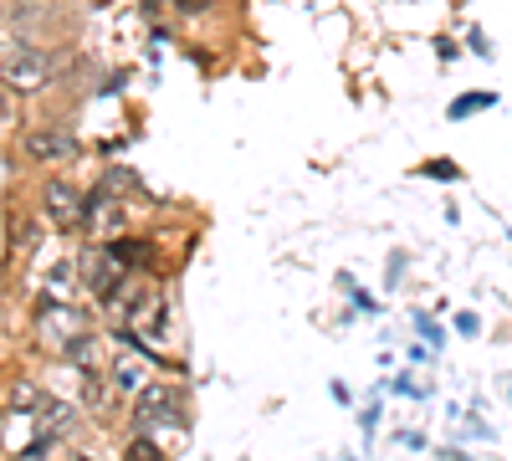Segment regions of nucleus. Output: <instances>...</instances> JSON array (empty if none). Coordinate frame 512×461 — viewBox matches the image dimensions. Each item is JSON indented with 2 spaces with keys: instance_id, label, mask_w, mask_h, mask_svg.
Segmentation results:
<instances>
[{
  "instance_id": "obj_1",
  "label": "nucleus",
  "mask_w": 512,
  "mask_h": 461,
  "mask_svg": "<svg viewBox=\"0 0 512 461\" xmlns=\"http://www.w3.org/2000/svg\"><path fill=\"white\" fill-rule=\"evenodd\" d=\"M164 426L169 431H185V395L175 385H144L134 395V431L164 441Z\"/></svg>"
},
{
  "instance_id": "obj_2",
  "label": "nucleus",
  "mask_w": 512,
  "mask_h": 461,
  "mask_svg": "<svg viewBox=\"0 0 512 461\" xmlns=\"http://www.w3.org/2000/svg\"><path fill=\"white\" fill-rule=\"evenodd\" d=\"M36 339L57 354H67L77 339H88V313H77L72 303H41L36 308Z\"/></svg>"
},
{
  "instance_id": "obj_3",
  "label": "nucleus",
  "mask_w": 512,
  "mask_h": 461,
  "mask_svg": "<svg viewBox=\"0 0 512 461\" xmlns=\"http://www.w3.org/2000/svg\"><path fill=\"white\" fill-rule=\"evenodd\" d=\"M52 77H57V67H52V57H47V52L11 47L6 57H0V82H6L11 93H36V88H47Z\"/></svg>"
},
{
  "instance_id": "obj_4",
  "label": "nucleus",
  "mask_w": 512,
  "mask_h": 461,
  "mask_svg": "<svg viewBox=\"0 0 512 461\" xmlns=\"http://www.w3.org/2000/svg\"><path fill=\"white\" fill-rule=\"evenodd\" d=\"M77 277H82V287L93 292V298H113V292L128 282V267L118 262V251L113 246H88L82 251V262H77Z\"/></svg>"
},
{
  "instance_id": "obj_5",
  "label": "nucleus",
  "mask_w": 512,
  "mask_h": 461,
  "mask_svg": "<svg viewBox=\"0 0 512 461\" xmlns=\"http://www.w3.org/2000/svg\"><path fill=\"white\" fill-rule=\"evenodd\" d=\"M41 211H47V221L57 231H77L82 221H88V195H82L77 185H67V180H52L47 190H41Z\"/></svg>"
},
{
  "instance_id": "obj_6",
  "label": "nucleus",
  "mask_w": 512,
  "mask_h": 461,
  "mask_svg": "<svg viewBox=\"0 0 512 461\" xmlns=\"http://www.w3.org/2000/svg\"><path fill=\"white\" fill-rule=\"evenodd\" d=\"M128 226V211H123V200L113 190H93L88 195V221H82V231H93V236H118Z\"/></svg>"
},
{
  "instance_id": "obj_7",
  "label": "nucleus",
  "mask_w": 512,
  "mask_h": 461,
  "mask_svg": "<svg viewBox=\"0 0 512 461\" xmlns=\"http://www.w3.org/2000/svg\"><path fill=\"white\" fill-rule=\"evenodd\" d=\"M26 154L41 159V164H57V159H72L77 154V139L62 134V129H41V134H26Z\"/></svg>"
},
{
  "instance_id": "obj_8",
  "label": "nucleus",
  "mask_w": 512,
  "mask_h": 461,
  "mask_svg": "<svg viewBox=\"0 0 512 461\" xmlns=\"http://www.w3.org/2000/svg\"><path fill=\"white\" fill-rule=\"evenodd\" d=\"M77 287H82L77 267H52L47 282H41V298H47V303H72V292H77Z\"/></svg>"
},
{
  "instance_id": "obj_9",
  "label": "nucleus",
  "mask_w": 512,
  "mask_h": 461,
  "mask_svg": "<svg viewBox=\"0 0 512 461\" xmlns=\"http://www.w3.org/2000/svg\"><path fill=\"white\" fill-rule=\"evenodd\" d=\"M108 374H113V385H118L123 395H139V390L149 385V369H144L139 359H123V354L113 359V369H108Z\"/></svg>"
},
{
  "instance_id": "obj_10",
  "label": "nucleus",
  "mask_w": 512,
  "mask_h": 461,
  "mask_svg": "<svg viewBox=\"0 0 512 461\" xmlns=\"http://www.w3.org/2000/svg\"><path fill=\"white\" fill-rule=\"evenodd\" d=\"M123 461H164V441H154V436L134 431V436L123 441Z\"/></svg>"
},
{
  "instance_id": "obj_11",
  "label": "nucleus",
  "mask_w": 512,
  "mask_h": 461,
  "mask_svg": "<svg viewBox=\"0 0 512 461\" xmlns=\"http://www.w3.org/2000/svg\"><path fill=\"white\" fill-rule=\"evenodd\" d=\"M113 251H118V262L134 272V267H154V246L149 241H113Z\"/></svg>"
},
{
  "instance_id": "obj_12",
  "label": "nucleus",
  "mask_w": 512,
  "mask_h": 461,
  "mask_svg": "<svg viewBox=\"0 0 512 461\" xmlns=\"http://www.w3.org/2000/svg\"><path fill=\"white\" fill-rule=\"evenodd\" d=\"M477 108H492V93H461V98L451 103V118H472Z\"/></svg>"
},
{
  "instance_id": "obj_13",
  "label": "nucleus",
  "mask_w": 512,
  "mask_h": 461,
  "mask_svg": "<svg viewBox=\"0 0 512 461\" xmlns=\"http://www.w3.org/2000/svg\"><path fill=\"white\" fill-rule=\"evenodd\" d=\"M425 175H436V180H456V164H441V159H436V164H425Z\"/></svg>"
}]
</instances>
